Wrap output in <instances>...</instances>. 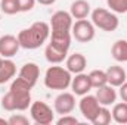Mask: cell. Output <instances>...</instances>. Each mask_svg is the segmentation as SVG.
<instances>
[{
  "instance_id": "cell-1",
  "label": "cell",
  "mask_w": 127,
  "mask_h": 125,
  "mask_svg": "<svg viewBox=\"0 0 127 125\" xmlns=\"http://www.w3.org/2000/svg\"><path fill=\"white\" fill-rule=\"evenodd\" d=\"M31 87L19 78H15L10 84L9 91L1 99V107L7 112L25 110L31 106Z\"/></svg>"
},
{
  "instance_id": "cell-2",
  "label": "cell",
  "mask_w": 127,
  "mask_h": 125,
  "mask_svg": "<svg viewBox=\"0 0 127 125\" xmlns=\"http://www.w3.org/2000/svg\"><path fill=\"white\" fill-rule=\"evenodd\" d=\"M49 37H50V25L43 21H38V22H34L31 27L19 31L18 41L21 47L27 50H34L43 46Z\"/></svg>"
},
{
  "instance_id": "cell-3",
  "label": "cell",
  "mask_w": 127,
  "mask_h": 125,
  "mask_svg": "<svg viewBox=\"0 0 127 125\" xmlns=\"http://www.w3.org/2000/svg\"><path fill=\"white\" fill-rule=\"evenodd\" d=\"M72 74L62 66H50L44 74V85L50 90H66L71 85Z\"/></svg>"
},
{
  "instance_id": "cell-4",
  "label": "cell",
  "mask_w": 127,
  "mask_h": 125,
  "mask_svg": "<svg viewBox=\"0 0 127 125\" xmlns=\"http://www.w3.org/2000/svg\"><path fill=\"white\" fill-rule=\"evenodd\" d=\"M92 22H93V25L96 28L106 32L115 31L120 25L118 16L114 12H111L108 9H103V7H97L95 10H92Z\"/></svg>"
},
{
  "instance_id": "cell-5",
  "label": "cell",
  "mask_w": 127,
  "mask_h": 125,
  "mask_svg": "<svg viewBox=\"0 0 127 125\" xmlns=\"http://www.w3.org/2000/svg\"><path fill=\"white\" fill-rule=\"evenodd\" d=\"M30 113L31 118L35 124L38 125H49L53 122L55 119V113L52 110V107L44 103V102H32L30 106Z\"/></svg>"
},
{
  "instance_id": "cell-6",
  "label": "cell",
  "mask_w": 127,
  "mask_h": 125,
  "mask_svg": "<svg viewBox=\"0 0 127 125\" xmlns=\"http://www.w3.org/2000/svg\"><path fill=\"white\" fill-rule=\"evenodd\" d=\"M71 32H72V37L80 41V43H89L95 38V25L93 22L87 21V19H77L75 24H72V28H71Z\"/></svg>"
},
{
  "instance_id": "cell-7",
  "label": "cell",
  "mask_w": 127,
  "mask_h": 125,
  "mask_svg": "<svg viewBox=\"0 0 127 125\" xmlns=\"http://www.w3.org/2000/svg\"><path fill=\"white\" fill-rule=\"evenodd\" d=\"M78 107H80V112L81 115L87 119V121H93L95 116L97 115L99 109H100V103L97 102L96 96H92V94H84L81 96V100L78 103Z\"/></svg>"
},
{
  "instance_id": "cell-8",
  "label": "cell",
  "mask_w": 127,
  "mask_h": 125,
  "mask_svg": "<svg viewBox=\"0 0 127 125\" xmlns=\"http://www.w3.org/2000/svg\"><path fill=\"white\" fill-rule=\"evenodd\" d=\"M72 16L69 12L58 10L50 18V31H66L71 32L72 28Z\"/></svg>"
},
{
  "instance_id": "cell-9",
  "label": "cell",
  "mask_w": 127,
  "mask_h": 125,
  "mask_svg": "<svg viewBox=\"0 0 127 125\" xmlns=\"http://www.w3.org/2000/svg\"><path fill=\"white\" fill-rule=\"evenodd\" d=\"M21 44L18 41V37L12 35V34H6L0 37V56L4 59H10L13 58L18 50H19Z\"/></svg>"
},
{
  "instance_id": "cell-10",
  "label": "cell",
  "mask_w": 127,
  "mask_h": 125,
  "mask_svg": "<svg viewBox=\"0 0 127 125\" xmlns=\"http://www.w3.org/2000/svg\"><path fill=\"white\" fill-rule=\"evenodd\" d=\"M53 107L55 112L59 115H68L74 110L75 107V96L74 93H66L64 91L59 96H56L55 102H53Z\"/></svg>"
},
{
  "instance_id": "cell-11",
  "label": "cell",
  "mask_w": 127,
  "mask_h": 125,
  "mask_svg": "<svg viewBox=\"0 0 127 125\" xmlns=\"http://www.w3.org/2000/svg\"><path fill=\"white\" fill-rule=\"evenodd\" d=\"M38 77H40V68H38L37 63H34V62L25 63V65L21 68L19 75H18V78H19L21 81H24L27 85H30L31 88L37 84Z\"/></svg>"
},
{
  "instance_id": "cell-12",
  "label": "cell",
  "mask_w": 127,
  "mask_h": 125,
  "mask_svg": "<svg viewBox=\"0 0 127 125\" xmlns=\"http://www.w3.org/2000/svg\"><path fill=\"white\" fill-rule=\"evenodd\" d=\"M72 88V93L75 96H84L92 90V84H90V78H89V74H84V72H80V74H75V77L71 80V85Z\"/></svg>"
},
{
  "instance_id": "cell-13",
  "label": "cell",
  "mask_w": 127,
  "mask_h": 125,
  "mask_svg": "<svg viewBox=\"0 0 127 125\" xmlns=\"http://www.w3.org/2000/svg\"><path fill=\"white\" fill-rule=\"evenodd\" d=\"M96 99L100 103V106H111L117 102V91L115 87L105 84L99 88H96Z\"/></svg>"
},
{
  "instance_id": "cell-14",
  "label": "cell",
  "mask_w": 127,
  "mask_h": 125,
  "mask_svg": "<svg viewBox=\"0 0 127 125\" xmlns=\"http://www.w3.org/2000/svg\"><path fill=\"white\" fill-rule=\"evenodd\" d=\"M65 66H66V69L71 72V74H80V72H83L84 69H86V66H87V59L84 58V55H81V53H72V55H69V56H66V59H65Z\"/></svg>"
},
{
  "instance_id": "cell-15",
  "label": "cell",
  "mask_w": 127,
  "mask_h": 125,
  "mask_svg": "<svg viewBox=\"0 0 127 125\" xmlns=\"http://www.w3.org/2000/svg\"><path fill=\"white\" fill-rule=\"evenodd\" d=\"M105 72H106L108 84L112 85V87H120L127 78V74H126V71H124V68L123 66H118V65L109 66Z\"/></svg>"
},
{
  "instance_id": "cell-16",
  "label": "cell",
  "mask_w": 127,
  "mask_h": 125,
  "mask_svg": "<svg viewBox=\"0 0 127 125\" xmlns=\"http://www.w3.org/2000/svg\"><path fill=\"white\" fill-rule=\"evenodd\" d=\"M50 44L64 50V52H68L69 46H71V32L50 31Z\"/></svg>"
},
{
  "instance_id": "cell-17",
  "label": "cell",
  "mask_w": 127,
  "mask_h": 125,
  "mask_svg": "<svg viewBox=\"0 0 127 125\" xmlns=\"http://www.w3.org/2000/svg\"><path fill=\"white\" fill-rule=\"evenodd\" d=\"M69 13L75 19H86L90 13V3L87 0H75L71 3Z\"/></svg>"
},
{
  "instance_id": "cell-18",
  "label": "cell",
  "mask_w": 127,
  "mask_h": 125,
  "mask_svg": "<svg viewBox=\"0 0 127 125\" xmlns=\"http://www.w3.org/2000/svg\"><path fill=\"white\" fill-rule=\"evenodd\" d=\"M66 55H68V52H64L61 49L52 46L50 43H49V44L46 46V49H44L46 61L49 63H52V65H59L61 62H64V61L66 59Z\"/></svg>"
},
{
  "instance_id": "cell-19",
  "label": "cell",
  "mask_w": 127,
  "mask_h": 125,
  "mask_svg": "<svg viewBox=\"0 0 127 125\" xmlns=\"http://www.w3.org/2000/svg\"><path fill=\"white\" fill-rule=\"evenodd\" d=\"M16 74V65L10 59H3V63L0 65V84H4L10 81Z\"/></svg>"
},
{
  "instance_id": "cell-20",
  "label": "cell",
  "mask_w": 127,
  "mask_h": 125,
  "mask_svg": "<svg viewBox=\"0 0 127 125\" xmlns=\"http://www.w3.org/2000/svg\"><path fill=\"white\" fill-rule=\"evenodd\" d=\"M111 55L117 62H126L127 63V40H117L112 44Z\"/></svg>"
},
{
  "instance_id": "cell-21",
  "label": "cell",
  "mask_w": 127,
  "mask_h": 125,
  "mask_svg": "<svg viewBox=\"0 0 127 125\" xmlns=\"http://www.w3.org/2000/svg\"><path fill=\"white\" fill-rule=\"evenodd\" d=\"M111 115H112V119L117 124H127V103L126 102L114 103Z\"/></svg>"
},
{
  "instance_id": "cell-22",
  "label": "cell",
  "mask_w": 127,
  "mask_h": 125,
  "mask_svg": "<svg viewBox=\"0 0 127 125\" xmlns=\"http://www.w3.org/2000/svg\"><path fill=\"white\" fill-rule=\"evenodd\" d=\"M89 78H90L92 88H99V87L108 84L106 72H105V71H100V69H93V71L89 74Z\"/></svg>"
},
{
  "instance_id": "cell-23",
  "label": "cell",
  "mask_w": 127,
  "mask_h": 125,
  "mask_svg": "<svg viewBox=\"0 0 127 125\" xmlns=\"http://www.w3.org/2000/svg\"><path fill=\"white\" fill-rule=\"evenodd\" d=\"M112 119V115H111V110L108 109V106H100L97 115L95 116V119L92 121L93 125H108Z\"/></svg>"
},
{
  "instance_id": "cell-24",
  "label": "cell",
  "mask_w": 127,
  "mask_h": 125,
  "mask_svg": "<svg viewBox=\"0 0 127 125\" xmlns=\"http://www.w3.org/2000/svg\"><path fill=\"white\" fill-rule=\"evenodd\" d=\"M0 9L6 15H15L19 12L18 0H0Z\"/></svg>"
},
{
  "instance_id": "cell-25",
  "label": "cell",
  "mask_w": 127,
  "mask_h": 125,
  "mask_svg": "<svg viewBox=\"0 0 127 125\" xmlns=\"http://www.w3.org/2000/svg\"><path fill=\"white\" fill-rule=\"evenodd\" d=\"M108 7L114 13H126L127 12V0H106Z\"/></svg>"
},
{
  "instance_id": "cell-26",
  "label": "cell",
  "mask_w": 127,
  "mask_h": 125,
  "mask_svg": "<svg viewBox=\"0 0 127 125\" xmlns=\"http://www.w3.org/2000/svg\"><path fill=\"white\" fill-rule=\"evenodd\" d=\"M7 121H9V125H28L30 124L28 118L24 116V115H13Z\"/></svg>"
},
{
  "instance_id": "cell-27",
  "label": "cell",
  "mask_w": 127,
  "mask_h": 125,
  "mask_svg": "<svg viewBox=\"0 0 127 125\" xmlns=\"http://www.w3.org/2000/svg\"><path fill=\"white\" fill-rule=\"evenodd\" d=\"M56 124L58 125H75V124H78V119H77L75 116H71V115L68 113V115H62V116L56 121Z\"/></svg>"
},
{
  "instance_id": "cell-28",
  "label": "cell",
  "mask_w": 127,
  "mask_h": 125,
  "mask_svg": "<svg viewBox=\"0 0 127 125\" xmlns=\"http://www.w3.org/2000/svg\"><path fill=\"white\" fill-rule=\"evenodd\" d=\"M35 4V0H18L19 12H30Z\"/></svg>"
},
{
  "instance_id": "cell-29",
  "label": "cell",
  "mask_w": 127,
  "mask_h": 125,
  "mask_svg": "<svg viewBox=\"0 0 127 125\" xmlns=\"http://www.w3.org/2000/svg\"><path fill=\"white\" fill-rule=\"evenodd\" d=\"M118 94H120L121 100L127 103V81H124V83L120 85V91H118Z\"/></svg>"
},
{
  "instance_id": "cell-30",
  "label": "cell",
  "mask_w": 127,
  "mask_h": 125,
  "mask_svg": "<svg viewBox=\"0 0 127 125\" xmlns=\"http://www.w3.org/2000/svg\"><path fill=\"white\" fill-rule=\"evenodd\" d=\"M37 3H40V4H43V6H50V4H53L56 0H35Z\"/></svg>"
},
{
  "instance_id": "cell-31",
  "label": "cell",
  "mask_w": 127,
  "mask_h": 125,
  "mask_svg": "<svg viewBox=\"0 0 127 125\" xmlns=\"http://www.w3.org/2000/svg\"><path fill=\"white\" fill-rule=\"evenodd\" d=\"M0 124L7 125V124H9V121H7V119H4V118H0Z\"/></svg>"
},
{
  "instance_id": "cell-32",
  "label": "cell",
  "mask_w": 127,
  "mask_h": 125,
  "mask_svg": "<svg viewBox=\"0 0 127 125\" xmlns=\"http://www.w3.org/2000/svg\"><path fill=\"white\" fill-rule=\"evenodd\" d=\"M3 59H4V58H1V56H0V65L3 63Z\"/></svg>"
}]
</instances>
